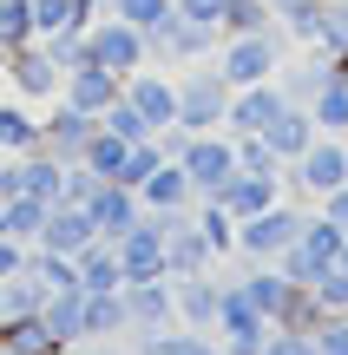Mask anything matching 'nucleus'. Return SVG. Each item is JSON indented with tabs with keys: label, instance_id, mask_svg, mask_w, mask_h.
Returning a JSON list of instances; mask_svg holds the SVG:
<instances>
[{
	"label": "nucleus",
	"instance_id": "nucleus-50",
	"mask_svg": "<svg viewBox=\"0 0 348 355\" xmlns=\"http://www.w3.org/2000/svg\"><path fill=\"white\" fill-rule=\"evenodd\" d=\"M270 7H283V0H270Z\"/></svg>",
	"mask_w": 348,
	"mask_h": 355
},
{
	"label": "nucleus",
	"instance_id": "nucleus-3",
	"mask_svg": "<svg viewBox=\"0 0 348 355\" xmlns=\"http://www.w3.org/2000/svg\"><path fill=\"white\" fill-rule=\"evenodd\" d=\"M276 66H283V33H223L217 40V73L237 86H257V79H276Z\"/></svg>",
	"mask_w": 348,
	"mask_h": 355
},
{
	"label": "nucleus",
	"instance_id": "nucleus-22",
	"mask_svg": "<svg viewBox=\"0 0 348 355\" xmlns=\"http://www.w3.org/2000/svg\"><path fill=\"white\" fill-rule=\"evenodd\" d=\"M73 270H79V290H125V263H118L112 237H92L86 250L73 257Z\"/></svg>",
	"mask_w": 348,
	"mask_h": 355
},
{
	"label": "nucleus",
	"instance_id": "nucleus-16",
	"mask_svg": "<svg viewBox=\"0 0 348 355\" xmlns=\"http://www.w3.org/2000/svg\"><path fill=\"white\" fill-rule=\"evenodd\" d=\"M92 237H99V224H92V211H86V204H53V211H46V230H39V250H59V257H79V250H86V243Z\"/></svg>",
	"mask_w": 348,
	"mask_h": 355
},
{
	"label": "nucleus",
	"instance_id": "nucleus-7",
	"mask_svg": "<svg viewBox=\"0 0 348 355\" xmlns=\"http://www.w3.org/2000/svg\"><path fill=\"white\" fill-rule=\"evenodd\" d=\"M270 329H276V322L263 316L237 283H223V296H217V343H223V355H263Z\"/></svg>",
	"mask_w": 348,
	"mask_h": 355
},
{
	"label": "nucleus",
	"instance_id": "nucleus-48",
	"mask_svg": "<svg viewBox=\"0 0 348 355\" xmlns=\"http://www.w3.org/2000/svg\"><path fill=\"white\" fill-rule=\"evenodd\" d=\"M0 237H7V204H0Z\"/></svg>",
	"mask_w": 348,
	"mask_h": 355
},
{
	"label": "nucleus",
	"instance_id": "nucleus-28",
	"mask_svg": "<svg viewBox=\"0 0 348 355\" xmlns=\"http://www.w3.org/2000/svg\"><path fill=\"white\" fill-rule=\"evenodd\" d=\"M0 152H39V112L26 99L0 105Z\"/></svg>",
	"mask_w": 348,
	"mask_h": 355
},
{
	"label": "nucleus",
	"instance_id": "nucleus-43",
	"mask_svg": "<svg viewBox=\"0 0 348 355\" xmlns=\"http://www.w3.org/2000/svg\"><path fill=\"white\" fill-rule=\"evenodd\" d=\"M315 211H322L329 224H342V230H348V178H342L336 191H322V198H315Z\"/></svg>",
	"mask_w": 348,
	"mask_h": 355
},
{
	"label": "nucleus",
	"instance_id": "nucleus-44",
	"mask_svg": "<svg viewBox=\"0 0 348 355\" xmlns=\"http://www.w3.org/2000/svg\"><path fill=\"white\" fill-rule=\"evenodd\" d=\"M171 7H178L184 20H210V26L223 20V0H171ZM217 33H223V26H217Z\"/></svg>",
	"mask_w": 348,
	"mask_h": 355
},
{
	"label": "nucleus",
	"instance_id": "nucleus-5",
	"mask_svg": "<svg viewBox=\"0 0 348 355\" xmlns=\"http://www.w3.org/2000/svg\"><path fill=\"white\" fill-rule=\"evenodd\" d=\"M171 158L184 165V178H191L197 198H210V191H217L223 178L237 171V145H230V132H178Z\"/></svg>",
	"mask_w": 348,
	"mask_h": 355
},
{
	"label": "nucleus",
	"instance_id": "nucleus-24",
	"mask_svg": "<svg viewBox=\"0 0 348 355\" xmlns=\"http://www.w3.org/2000/svg\"><path fill=\"white\" fill-rule=\"evenodd\" d=\"M39 316H46L53 343H66V349H73V343H86V290H53Z\"/></svg>",
	"mask_w": 348,
	"mask_h": 355
},
{
	"label": "nucleus",
	"instance_id": "nucleus-19",
	"mask_svg": "<svg viewBox=\"0 0 348 355\" xmlns=\"http://www.w3.org/2000/svg\"><path fill=\"white\" fill-rule=\"evenodd\" d=\"M329 79H336V60H329L322 46H302V60H296V66H276V86H283V99H289V105H309L315 92L329 86Z\"/></svg>",
	"mask_w": 348,
	"mask_h": 355
},
{
	"label": "nucleus",
	"instance_id": "nucleus-41",
	"mask_svg": "<svg viewBox=\"0 0 348 355\" xmlns=\"http://www.w3.org/2000/svg\"><path fill=\"white\" fill-rule=\"evenodd\" d=\"M309 290H315V296H322V309H348V277H342V270H336V263H329V270H322V277H315V283H309Z\"/></svg>",
	"mask_w": 348,
	"mask_h": 355
},
{
	"label": "nucleus",
	"instance_id": "nucleus-1",
	"mask_svg": "<svg viewBox=\"0 0 348 355\" xmlns=\"http://www.w3.org/2000/svg\"><path fill=\"white\" fill-rule=\"evenodd\" d=\"M302 217H309V211H296V198H276L270 211L237 217V257H244V263H276V257L296 243Z\"/></svg>",
	"mask_w": 348,
	"mask_h": 355
},
{
	"label": "nucleus",
	"instance_id": "nucleus-25",
	"mask_svg": "<svg viewBox=\"0 0 348 355\" xmlns=\"http://www.w3.org/2000/svg\"><path fill=\"white\" fill-rule=\"evenodd\" d=\"M237 290L250 296V303L263 309V316L276 322V309H283V296H289V277L276 263H244V277H237Z\"/></svg>",
	"mask_w": 348,
	"mask_h": 355
},
{
	"label": "nucleus",
	"instance_id": "nucleus-37",
	"mask_svg": "<svg viewBox=\"0 0 348 355\" xmlns=\"http://www.w3.org/2000/svg\"><path fill=\"white\" fill-rule=\"evenodd\" d=\"M315 46L336 60V53H348V0H329L322 7V33H315Z\"/></svg>",
	"mask_w": 348,
	"mask_h": 355
},
{
	"label": "nucleus",
	"instance_id": "nucleus-31",
	"mask_svg": "<svg viewBox=\"0 0 348 355\" xmlns=\"http://www.w3.org/2000/svg\"><path fill=\"white\" fill-rule=\"evenodd\" d=\"M309 112H315V132H336V139H348V79H329V86L309 99Z\"/></svg>",
	"mask_w": 348,
	"mask_h": 355
},
{
	"label": "nucleus",
	"instance_id": "nucleus-14",
	"mask_svg": "<svg viewBox=\"0 0 348 355\" xmlns=\"http://www.w3.org/2000/svg\"><path fill=\"white\" fill-rule=\"evenodd\" d=\"M217 296H223V277H210V270L171 277V303H178L184 329H217Z\"/></svg>",
	"mask_w": 348,
	"mask_h": 355
},
{
	"label": "nucleus",
	"instance_id": "nucleus-21",
	"mask_svg": "<svg viewBox=\"0 0 348 355\" xmlns=\"http://www.w3.org/2000/svg\"><path fill=\"white\" fill-rule=\"evenodd\" d=\"M131 309L125 290H86V343H125Z\"/></svg>",
	"mask_w": 348,
	"mask_h": 355
},
{
	"label": "nucleus",
	"instance_id": "nucleus-8",
	"mask_svg": "<svg viewBox=\"0 0 348 355\" xmlns=\"http://www.w3.org/2000/svg\"><path fill=\"white\" fill-rule=\"evenodd\" d=\"M0 73H7V86H13V99H26V105H46V99H59V73L66 66L53 60L39 40H26V46H13L7 60H0Z\"/></svg>",
	"mask_w": 348,
	"mask_h": 355
},
{
	"label": "nucleus",
	"instance_id": "nucleus-27",
	"mask_svg": "<svg viewBox=\"0 0 348 355\" xmlns=\"http://www.w3.org/2000/svg\"><path fill=\"white\" fill-rule=\"evenodd\" d=\"M322 7H329V0H283V7H276V33H283L289 46H315Z\"/></svg>",
	"mask_w": 348,
	"mask_h": 355
},
{
	"label": "nucleus",
	"instance_id": "nucleus-34",
	"mask_svg": "<svg viewBox=\"0 0 348 355\" xmlns=\"http://www.w3.org/2000/svg\"><path fill=\"white\" fill-rule=\"evenodd\" d=\"M0 204H7V237L39 243V230H46V211H53V204H39V198H0Z\"/></svg>",
	"mask_w": 348,
	"mask_h": 355
},
{
	"label": "nucleus",
	"instance_id": "nucleus-11",
	"mask_svg": "<svg viewBox=\"0 0 348 355\" xmlns=\"http://www.w3.org/2000/svg\"><path fill=\"white\" fill-rule=\"evenodd\" d=\"M118 263H125V283H152V277H171L165 263V224H158L152 211L138 217V224L118 237Z\"/></svg>",
	"mask_w": 348,
	"mask_h": 355
},
{
	"label": "nucleus",
	"instance_id": "nucleus-30",
	"mask_svg": "<svg viewBox=\"0 0 348 355\" xmlns=\"http://www.w3.org/2000/svg\"><path fill=\"white\" fill-rule=\"evenodd\" d=\"M197 230H204V243L217 257H237V217L223 211L217 198H197Z\"/></svg>",
	"mask_w": 348,
	"mask_h": 355
},
{
	"label": "nucleus",
	"instance_id": "nucleus-42",
	"mask_svg": "<svg viewBox=\"0 0 348 355\" xmlns=\"http://www.w3.org/2000/svg\"><path fill=\"white\" fill-rule=\"evenodd\" d=\"M263 355H315V336H296V329H270Z\"/></svg>",
	"mask_w": 348,
	"mask_h": 355
},
{
	"label": "nucleus",
	"instance_id": "nucleus-46",
	"mask_svg": "<svg viewBox=\"0 0 348 355\" xmlns=\"http://www.w3.org/2000/svg\"><path fill=\"white\" fill-rule=\"evenodd\" d=\"M336 270H342V277H348V237H342V250H336Z\"/></svg>",
	"mask_w": 348,
	"mask_h": 355
},
{
	"label": "nucleus",
	"instance_id": "nucleus-18",
	"mask_svg": "<svg viewBox=\"0 0 348 355\" xmlns=\"http://www.w3.org/2000/svg\"><path fill=\"white\" fill-rule=\"evenodd\" d=\"M276 112H283V86H276V79L237 86V92H230V119H223V132H263Z\"/></svg>",
	"mask_w": 348,
	"mask_h": 355
},
{
	"label": "nucleus",
	"instance_id": "nucleus-32",
	"mask_svg": "<svg viewBox=\"0 0 348 355\" xmlns=\"http://www.w3.org/2000/svg\"><path fill=\"white\" fill-rule=\"evenodd\" d=\"M26 277H39L46 290H79V270H73V257H59V250H39V243H26Z\"/></svg>",
	"mask_w": 348,
	"mask_h": 355
},
{
	"label": "nucleus",
	"instance_id": "nucleus-23",
	"mask_svg": "<svg viewBox=\"0 0 348 355\" xmlns=\"http://www.w3.org/2000/svg\"><path fill=\"white\" fill-rule=\"evenodd\" d=\"M138 204H145V211H178V204H197V191H191V178H184L178 158H165V165L138 184Z\"/></svg>",
	"mask_w": 348,
	"mask_h": 355
},
{
	"label": "nucleus",
	"instance_id": "nucleus-40",
	"mask_svg": "<svg viewBox=\"0 0 348 355\" xmlns=\"http://www.w3.org/2000/svg\"><path fill=\"white\" fill-rule=\"evenodd\" d=\"M315 355H348V309H329L315 322Z\"/></svg>",
	"mask_w": 348,
	"mask_h": 355
},
{
	"label": "nucleus",
	"instance_id": "nucleus-39",
	"mask_svg": "<svg viewBox=\"0 0 348 355\" xmlns=\"http://www.w3.org/2000/svg\"><path fill=\"white\" fill-rule=\"evenodd\" d=\"M165 355H223V343H217V329H171V343H165Z\"/></svg>",
	"mask_w": 348,
	"mask_h": 355
},
{
	"label": "nucleus",
	"instance_id": "nucleus-33",
	"mask_svg": "<svg viewBox=\"0 0 348 355\" xmlns=\"http://www.w3.org/2000/svg\"><path fill=\"white\" fill-rule=\"evenodd\" d=\"M223 33H270L276 26V7L270 0H223Z\"/></svg>",
	"mask_w": 348,
	"mask_h": 355
},
{
	"label": "nucleus",
	"instance_id": "nucleus-45",
	"mask_svg": "<svg viewBox=\"0 0 348 355\" xmlns=\"http://www.w3.org/2000/svg\"><path fill=\"white\" fill-rule=\"evenodd\" d=\"M13 270H26V243L20 237H0V283H7Z\"/></svg>",
	"mask_w": 348,
	"mask_h": 355
},
{
	"label": "nucleus",
	"instance_id": "nucleus-6",
	"mask_svg": "<svg viewBox=\"0 0 348 355\" xmlns=\"http://www.w3.org/2000/svg\"><path fill=\"white\" fill-rule=\"evenodd\" d=\"M342 178H348V139L322 132L296 165H283V198H296V191H302V198H322V191H336Z\"/></svg>",
	"mask_w": 348,
	"mask_h": 355
},
{
	"label": "nucleus",
	"instance_id": "nucleus-10",
	"mask_svg": "<svg viewBox=\"0 0 348 355\" xmlns=\"http://www.w3.org/2000/svg\"><path fill=\"white\" fill-rule=\"evenodd\" d=\"M92 125H99L92 112H79V105H66V99H46V112H39V152H53L59 165H73V158L86 152Z\"/></svg>",
	"mask_w": 348,
	"mask_h": 355
},
{
	"label": "nucleus",
	"instance_id": "nucleus-9",
	"mask_svg": "<svg viewBox=\"0 0 348 355\" xmlns=\"http://www.w3.org/2000/svg\"><path fill=\"white\" fill-rule=\"evenodd\" d=\"M118 99H125L152 132H171V125H178V79L158 73V60H145L138 73H125V92H118Z\"/></svg>",
	"mask_w": 348,
	"mask_h": 355
},
{
	"label": "nucleus",
	"instance_id": "nucleus-20",
	"mask_svg": "<svg viewBox=\"0 0 348 355\" xmlns=\"http://www.w3.org/2000/svg\"><path fill=\"white\" fill-rule=\"evenodd\" d=\"M125 309H131V329H171V322H178V303H171V277L125 283Z\"/></svg>",
	"mask_w": 348,
	"mask_h": 355
},
{
	"label": "nucleus",
	"instance_id": "nucleus-13",
	"mask_svg": "<svg viewBox=\"0 0 348 355\" xmlns=\"http://www.w3.org/2000/svg\"><path fill=\"white\" fill-rule=\"evenodd\" d=\"M118 92H125V79L105 73V66H92V60H79V66H66V73H59V99L79 105V112H92V119H99Z\"/></svg>",
	"mask_w": 348,
	"mask_h": 355
},
{
	"label": "nucleus",
	"instance_id": "nucleus-17",
	"mask_svg": "<svg viewBox=\"0 0 348 355\" xmlns=\"http://www.w3.org/2000/svg\"><path fill=\"white\" fill-rule=\"evenodd\" d=\"M263 139H270V152L283 158V165H296V158L309 152L322 132H315V112H309V105H289V99H283V112L263 125Z\"/></svg>",
	"mask_w": 348,
	"mask_h": 355
},
{
	"label": "nucleus",
	"instance_id": "nucleus-2",
	"mask_svg": "<svg viewBox=\"0 0 348 355\" xmlns=\"http://www.w3.org/2000/svg\"><path fill=\"white\" fill-rule=\"evenodd\" d=\"M230 119V79L217 66H197L178 79V132H223Z\"/></svg>",
	"mask_w": 348,
	"mask_h": 355
},
{
	"label": "nucleus",
	"instance_id": "nucleus-12",
	"mask_svg": "<svg viewBox=\"0 0 348 355\" xmlns=\"http://www.w3.org/2000/svg\"><path fill=\"white\" fill-rule=\"evenodd\" d=\"M210 198H217L230 217H257V211H270V204L283 198V171H244V165H237Z\"/></svg>",
	"mask_w": 348,
	"mask_h": 355
},
{
	"label": "nucleus",
	"instance_id": "nucleus-4",
	"mask_svg": "<svg viewBox=\"0 0 348 355\" xmlns=\"http://www.w3.org/2000/svg\"><path fill=\"white\" fill-rule=\"evenodd\" d=\"M86 60L125 79V73H138V66L152 60V40L131 20H118V13H99V20H86Z\"/></svg>",
	"mask_w": 348,
	"mask_h": 355
},
{
	"label": "nucleus",
	"instance_id": "nucleus-36",
	"mask_svg": "<svg viewBox=\"0 0 348 355\" xmlns=\"http://www.w3.org/2000/svg\"><path fill=\"white\" fill-rule=\"evenodd\" d=\"M230 145H237V165H244V171H283V158L270 152L263 132H230Z\"/></svg>",
	"mask_w": 348,
	"mask_h": 355
},
{
	"label": "nucleus",
	"instance_id": "nucleus-38",
	"mask_svg": "<svg viewBox=\"0 0 348 355\" xmlns=\"http://www.w3.org/2000/svg\"><path fill=\"white\" fill-rule=\"evenodd\" d=\"M105 7H112L118 20H131L138 33H152V26H158V20L171 13V0H105Z\"/></svg>",
	"mask_w": 348,
	"mask_h": 355
},
{
	"label": "nucleus",
	"instance_id": "nucleus-47",
	"mask_svg": "<svg viewBox=\"0 0 348 355\" xmlns=\"http://www.w3.org/2000/svg\"><path fill=\"white\" fill-rule=\"evenodd\" d=\"M336 79H348V53H336Z\"/></svg>",
	"mask_w": 348,
	"mask_h": 355
},
{
	"label": "nucleus",
	"instance_id": "nucleus-49",
	"mask_svg": "<svg viewBox=\"0 0 348 355\" xmlns=\"http://www.w3.org/2000/svg\"><path fill=\"white\" fill-rule=\"evenodd\" d=\"M39 355H73V349H39Z\"/></svg>",
	"mask_w": 348,
	"mask_h": 355
},
{
	"label": "nucleus",
	"instance_id": "nucleus-29",
	"mask_svg": "<svg viewBox=\"0 0 348 355\" xmlns=\"http://www.w3.org/2000/svg\"><path fill=\"white\" fill-rule=\"evenodd\" d=\"M329 309H322V296L309 290V283H289V296H283V309H276V329H296V336H315V322H322Z\"/></svg>",
	"mask_w": 348,
	"mask_h": 355
},
{
	"label": "nucleus",
	"instance_id": "nucleus-26",
	"mask_svg": "<svg viewBox=\"0 0 348 355\" xmlns=\"http://www.w3.org/2000/svg\"><path fill=\"white\" fill-rule=\"evenodd\" d=\"M125 152H131V139H118L112 125H92V139H86V152H79L73 165H86L92 178H118V165H125Z\"/></svg>",
	"mask_w": 348,
	"mask_h": 355
},
{
	"label": "nucleus",
	"instance_id": "nucleus-35",
	"mask_svg": "<svg viewBox=\"0 0 348 355\" xmlns=\"http://www.w3.org/2000/svg\"><path fill=\"white\" fill-rule=\"evenodd\" d=\"M33 40V0H0V60Z\"/></svg>",
	"mask_w": 348,
	"mask_h": 355
},
{
	"label": "nucleus",
	"instance_id": "nucleus-15",
	"mask_svg": "<svg viewBox=\"0 0 348 355\" xmlns=\"http://www.w3.org/2000/svg\"><path fill=\"white\" fill-rule=\"evenodd\" d=\"M86 211H92V224H99V237L118 243V237L145 217V204H138V191H131V184H112V178H105V184L86 198Z\"/></svg>",
	"mask_w": 348,
	"mask_h": 355
}]
</instances>
